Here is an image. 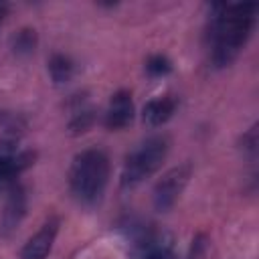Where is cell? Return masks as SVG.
Instances as JSON below:
<instances>
[{"instance_id":"6da1fadb","label":"cell","mask_w":259,"mask_h":259,"mask_svg":"<svg viewBox=\"0 0 259 259\" xmlns=\"http://www.w3.org/2000/svg\"><path fill=\"white\" fill-rule=\"evenodd\" d=\"M257 20V4H212L208 14V49L214 69L229 67L247 45Z\"/></svg>"},{"instance_id":"7a4b0ae2","label":"cell","mask_w":259,"mask_h":259,"mask_svg":"<svg viewBox=\"0 0 259 259\" xmlns=\"http://www.w3.org/2000/svg\"><path fill=\"white\" fill-rule=\"evenodd\" d=\"M109 156L101 148H85L75 154L69 168V188L83 204H95L103 198L109 182Z\"/></svg>"},{"instance_id":"3957f363","label":"cell","mask_w":259,"mask_h":259,"mask_svg":"<svg viewBox=\"0 0 259 259\" xmlns=\"http://www.w3.org/2000/svg\"><path fill=\"white\" fill-rule=\"evenodd\" d=\"M170 152V138L164 134H156L146 138L138 148H134L123 162L121 168V186L123 188H134L142 184L146 178H150L154 172L160 170L164 164L166 156Z\"/></svg>"},{"instance_id":"277c9868","label":"cell","mask_w":259,"mask_h":259,"mask_svg":"<svg viewBox=\"0 0 259 259\" xmlns=\"http://www.w3.org/2000/svg\"><path fill=\"white\" fill-rule=\"evenodd\" d=\"M190 176H192V164L190 162L178 164V166L170 168L168 172H164L162 178L154 184V190H152L154 208L160 210V212L170 210L178 202V198L182 196L184 188L188 186Z\"/></svg>"},{"instance_id":"5b68a950","label":"cell","mask_w":259,"mask_h":259,"mask_svg":"<svg viewBox=\"0 0 259 259\" xmlns=\"http://www.w3.org/2000/svg\"><path fill=\"white\" fill-rule=\"evenodd\" d=\"M59 227H61L59 217L47 219L40 225V229L24 243V247L20 251V259H45L53 249V243L59 235Z\"/></svg>"},{"instance_id":"8992f818","label":"cell","mask_w":259,"mask_h":259,"mask_svg":"<svg viewBox=\"0 0 259 259\" xmlns=\"http://www.w3.org/2000/svg\"><path fill=\"white\" fill-rule=\"evenodd\" d=\"M134 115H136V109H134L132 93L127 89H119L111 95L107 103L103 123L107 130H125L134 121Z\"/></svg>"},{"instance_id":"52a82bcc","label":"cell","mask_w":259,"mask_h":259,"mask_svg":"<svg viewBox=\"0 0 259 259\" xmlns=\"http://www.w3.org/2000/svg\"><path fill=\"white\" fill-rule=\"evenodd\" d=\"M26 214V190L16 184L8 190V196H6V202H4V210H2V221H0V229L2 233H10L14 231L22 217Z\"/></svg>"},{"instance_id":"ba28073f","label":"cell","mask_w":259,"mask_h":259,"mask_svg":"<svg viewBox=\"0 0 259 259\" xmlns=\"http://www.w3.org/2000/svg\"><path fill=\"white\" fill-rule=\"evenodd\" d=\"M178 107V101L174 95H160V97H154L150 101L144 103L142 107V119L144 123H148L150 127H158V125H164L176 111Z\"/></svg>"},{"instance_id":"9c48e42d","label":"cell","mask_w":259,"mask_h":259,"mask_svg":"<svg viewBox=\"0 0 259 259\" xmlns=\"http://www.w3.org/2000/svg\"><path fill=\"white\" fill-rule=\"evenodd\" d=\"M34 162L32 152H2L0 154V184L16 178Z\"/></svg>"},{"instance_id":"30bf717a","label":"cell","mask_w":259,"mask_h":259,"mask_svg":"<svg viewBox=\"0 0 259 259\" xmlns=\"http://www.w3.org/2000/svg\"><path fill=\"white\" fill-rule=\"evenodd\" d=\"M47 71H49L53 83H57V85L69 83L75 75V61L63 53H55V55H51V59L47 63Z\"/></svg>"},{"instance_id":"8fae6325","label":"cell","mask_w":259,"mask_h":259,"mask_svg":"<svg viewBox=\"0 0 259 259\" xmlns=\"http://www.w3.org/2000/svg\"><path fill=\"white\" fill-rule=\"evenodd\" d=\"M10 49L14 55L18 57H26L36 49V30L30 26H24L20 30H16L10 36Z\"/></svg>"},{"instance_id":"7c38bea8","label":"cell","mask_w":259,"mask_h":259,"mask_svg":"<svg viewBox=\"0 0 259 259\" xmlns=\"http://www.w3.org/2000/svg\"><path fill=\"white\" fill-rule=\"evenodd\" d=\"M172 71V61L166 55H152L146 59V73L150 77H164Z\"/></svg>"},{"instance_id":"4fadbf2b","label":"cell","mask_w":259,"mask_h":259,"mask_svg":"<svg viewBox=\"0 0 259 259\" xmlns=\"http://www.w3.org/2000/svg\"><path fill=\"white\" fill-rule=\"evenodd\" d=\"M91 123H93V111H91L89 107L81 105L79 109L73 111L71 121H69V130H71L73 134H81V132H85Z\"/></svg>"},{"instance_id":"5bb4252c","label":"cell","mask_w":259,"mask_h":259,"mask_svg":"<svg viewBox=\"0 0 259 259\" xmlns=\"http://www.w3.org/2000/svg\"><path fill=\"white\" fill-rule=\"evenodd\" d=\"M142 259H176L174 251L170 247H164V245H154L146 251V255Z\"/></svg>"},{"instance_id":"9a60e30c","label":"cell","mask_w":259,"mask_h":259,"mask_svg":"<svg viewBox=\"0 0 259 259\" xmlns=\"http://www.w3.org/2000/svg\"><path fill=\"white\" fill-rule=\"evenodd\" d=\"M243 148L251 154H255V148H257V125H253L245 136H243Z\"/></svg>"},{"instance_id":"2e32d148","label":"cell","mask_w":259,"mask_h":259,"mask_svg":"<svg viewBox=\"0 0 259 259\" xmlns=\"http://www.w3.org/2000/svg\"><path fill=\"white\" fill-rule=\"evenodd\" d=\"M4 16H6V4H0V26L4 22Z\"/></svg>"}]
</instances>
